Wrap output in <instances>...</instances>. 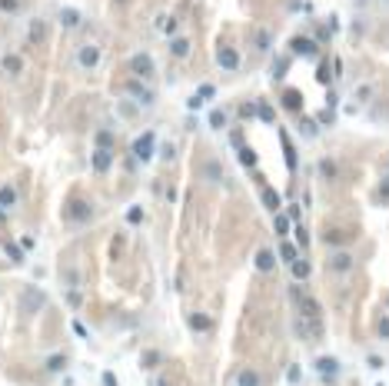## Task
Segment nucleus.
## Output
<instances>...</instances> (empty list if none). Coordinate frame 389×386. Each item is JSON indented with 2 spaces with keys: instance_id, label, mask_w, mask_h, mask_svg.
I'll return each mask as SVG.
<instances>
[{
  "instance_id": "obj_28",
  "label": "nucleus",
  "mask_w": 389,
  "mask_h": 386,
  "mask_svg": "<svg viewBox=\"0 0 389 386\" xmlns=\"http://www.w3.org/2000/svg\"><path fill=\"white\" fill-rule=\"evenodd\" d=\"M3 250H7V256H10V260H13L17 266H20L23 260H27V253H23V246H17V243H7Z\"/></svg>"
},
{
  "instance_id": "obj_31",
  "label": "nucleus",
  "mask_w": 389,
  "mask_h": 386,
  "mask_svg": "<svg viewBox=\"0 0 389 386\" xmlns=\"http://www.w3.org/2000/svg\"><path fill=\"white\" fill-rule=\"evenodd\" d=\"M286 380H289V386H300V380H303V366L300 363H293L286 370Z\"/></svg>"
},
{
  "instance_id": "obj_12",
  "label": "nucleus",
  "mask_w": 389,
  "mask_h": 386,
  "mask_svg": "<svg viewBox=\"0 0 389 386\" xmlns=\"http://www.w3.org/2000/svg\"><path fill=\"white\" fill-rule=\"evenodd\" d=\"M216 64H220L223 70H230V74H233V70H240V54H236L233 47H223L220 54H216Z\"/></svg>"
},
{
  "instance_id": "obj_1",
  "label": "nucleus",
  "mask_w": 389,
  "mask_h": 386,
  "mask_svg": "<svg viewBox=\"0 0 389 386\" xmlns=\"http://www.w3.org/2000/svg\"><path fill=\"white\" fill-rule=\"evenodd\" d=\"M93 220V203L83 197H70L67 203V223H73V227H83V223Z\"/></svg>"
},
{
  "instance_id": "obj_51",
  "label": "nucleus",
  "mask_w": 389,
  "mask_h": 386,
  "mask_svg": "<svg viewBox=\"0 0 389 386\" xmlns=\"http://www.w3.org/2000/svg\"><path fill=\"white\" fill-rule=\"evenodd\" d=\"M383 197H389V177L383 180Z\"/></svg>"
},
{
  "instance_id": "obj_15",
  "label": "nucleus",
  "mask_w": 389,
  "mask_h": 386,
  "mask_svg": "<svg viewBox=\"0 0 389 386\" xmlns=\"http://www.w3.org/2000/svg\"><path fill=\"white\" fill-rule=\"evenodd\" d=\"M67 363H70L67 353H50V356L44 360V370H47V373H64V370H67Z\"/></svg>"
},
{
  "instance_id": "obj_37",
  "label": "nucleus",
  "mask_w": 389,
  "mask_h": 386,
  "mask_svg": "<svg viewBox=\"0 0 389 386\" xmlns=\"http://www.w3.org/2000/svg\"><path fill=\"white\" fill-rule=\"evenodd\" d=\"M263 203H266L269 210H279V197H276V190H263Z\"/></svg>"
},
{
  "instance_id": "obj_20",
  "label": "nucleus",
  "mask_w": 389,
  "mask_h": 386,
  "mask_svg": "<svg viewBox=\"0 0 389 386\" xmlns=\"http://www.w3.org/2000/svg\"><path fill=\"white\" fill-rule=\"evenodd\" d=\"M170 54L180 57V60H187L190 57V37H173L170 40Z\"/></svg>"
},
{
  "instance_id": "obj_49",
  "label": "nucleus",
  "mask_w": 389,
  "mask_h": 386,
  "mask_svg": "<svg viewBox=\"0 0 389 386\" xmlns=\"http://www.w3.org/2000/svg\"><path fill=\"white\" fill-rule=\"evenodd\" d=\"M163 160H167V163L173 160V144H167V147H163Z\"/></svg>"
},
{
  "instance_id": "obj_33",
  "label": "nucleus",
  "mask_w": 389,
  "mask_h": 386,
  "mask_svg": "<svg viewBox=\"0 0 389 386\" xmlns=\"http://www.w3.org/2000/svg\"><path fill=\"white\" fill-rule=\"evenodd\" d=\"M127 223H130V227L143 223V207H130V210H127Z\"/></svg>"
},
{
  "instance_id": "obj_38",
  "label": "nucleus",
  "mask_w": 389,
  "mask_h": 386,
  "mask_svg": "<svg viewBox=\"0 0 389 386\" xmlns=\"http://www.w3.org/2000/svg\"><path fill=\"white\" fill-rule=\"evenodd\" d=\"M0 10L3 13H20V0H0Z\"/></svg>"
},
{
  "instance_id": "obj_22",
  "label": "nucleus",
  "mask_w": 389,
  "mask_h": 386,
  "mask_svg": "<svg viewBox=\"0 0 389 386\" xmlns=\"http://www.w3.org/2000/svg\"><path fill=\"white\" fill-rule=\"evenodd\" d=\"M236 386H263V376L256 373V370H243V373L236 376Z\"/></svg>"
},
{
  "instance_id": "obj_7",
  "label": "nucleus",
  "mask_w": 389,
  "mask_h": 386,
  "mask_svg": "<svg viewBox=\"0 0 389 386\" xmlns=\"http://www.w3.org/2000/svg\"><path fill=\"white\" fill-rule=\"evenodd\" d=\"M320 330H323L320 320H313V316H300V313H296V333H300L303 340H306V336H313V340H316V336H320Z\"/></svg>"
},
{
  "instance_id": "obj_42",
  "label": "nucleus",
  "mask_w": 389,
  "mask_h": 386,
  "mask_svg": "<svg viewBox=\"0 0 389 386\" xmlns=\"http://www.w3.org/2000/svg\"><path fill=\"white\" fill-rule=\"evenodd\" d=\"M100 383H103V386H120V383H117V376H113L110 370H103V373H100Z\"/></svg>"
},
{
  "instance_id": "obj_13",
  "label": "nucleus",
  "mask_w": 389,
  "mask_h": 386,
  "mask_svg": "<svg viewBox=\"0 0 389 386\" xmlns=\"http://www.w3.org/2000/svg\"><path fill=\"white\" fill-rule=\"evenodd\" d=\"M296 313H300V316H313V320H320V316H323L320 303H316L313 297H300V300H296Z\"/></svg>"
},
{
  "instance_id": "obj_27",
  "label": "nucleus",
  "mask_w": 389,
  "mask_h": 386,
  "mask_svg": "<svg viewBox=\"0 0 389 386\" xmlns=\"http://www.w3.org/2000/svg\"><path fill=\"white\" fill-rule=\"evenodd\" d=\"M60 23L73 30V27H80V13H77V10H70V7H64V10H60Z\"/></svg>"
},
{
  "instance_id": "obj_2",
  "label": "nucleus",
  "mask_w": 389,
  "mask_h": 386,
  "mask_svg": "<svg viewBox=\"0 0 389 386\" xmlns=\"http://www.w3.org/2000/svg\"><path fill=\"white\" fill-rule=\"evenodd\" d=\"M127 70H130L136 80H153L156 64H153V57L150 54H133L130 60H127Z\"/></svg>"
},
{
  "instance_id": "obj_29",
  "label": "nucleus",
  "mask_w": 389,
  "mask_h": 386,
  "mask_svg": "<svg viewBox=\"0 0 389 386\" xmlns=\"http://www.w3.org/2000/svg\"><path fill=\"white\" fill-rule=\"evenodd\" d=\"M300 133L310 140V137H316V133H320V127H316V120H306V117H300Z\"/></svg>"
},
{
  "instance_id": "obj_52",
  "label": "nucleus",
  "mask_w": 389,
  "mask_h": 386,
  "mask_svg": "<svg viewBox=\"0 0 389 386\" xmlns=\"http://www.w3.org/2000/svg\"><path fill=\"white\" fill-rule=\"evenodd\" d=\"M386 307H389V300H386Z\"/></svg>"
},
{
  "instance_id": "obj_50",
  "label": "nucleus",
  "mask_w": 389,
  "mask_h": 386,
  "mask_svg": "<svg viewBox=\"0 0 389 386\" xmlns=\"http://www.w3.org/2000/svg\"><path fill=\"white\" fill-rule=\"evenodd\" d=\"M170 380H163V376H156V380H150V386H167Z\"/></svg>"
},
{
  "instance_id": "obj_5",
  "label": "nucleus",
  "mask_w": 389,
  "mask_h": 386,
  "mask_svg": "<svg viewBox=\"0 0 389 386\" xmlns=\"http://www.w3.org/2000/svg\"><path fill=\"white\" fill-rule=\"evenodd\" d=\"M326 266H329L336 276H346V273H353L356 260H353V253H349V250H333V253H329V260H326Z\"/></svg>"
},
{
  "instance_id": "obj_10",
  "label": "nucleus",
  "mask_w": 389,
  "mask_h": 386,
  "mask_svg": "<svg viewBox=\"0 0 389 386\" xmlns=\"http://www.w3.org/2000/svg\"><path fill=\"white\" fill-rule=\"evenodd\" d=\"M90 163H93V170H97V173H107V170L113 166V150L97 147V150H93V156H90Z\"/></svg>"
},
{
  "instance_id": "obj_4",
  "label": "nucleus",
  "mask_w": 389,
  "mask_h": 386,
  "mask_svg": "<svg viewBox=\"0 0 389 386\" xmlns=\"http://www.w3.org/2000/svg\"><path fill=\"white\" fill-rule=\"evenodd\" d=\"M100 60H103V50L97 44H83V47H77V54H73V64H77L80 70H93Z\"/></svg>"
},
{
  "instance_id": "obj_41",
  "label": "nucleus",
  "mask_w": 389,
  "mask_h": 386,
  "mask_svg": "<svg viewBox=\"0 0 389 386\" xmlns=\"http://www.w3.org/2000/svg\"><path fill=\"white\" fill-rule=\"evenodd\" d=\"M376 336H379V340H389V316H386V320H379V326H376Z\"/></svg>"
},
{
  "instance_id": "obj_39",
  "label": "nucleus",
  "mask_w": 389,
  "mask_h": 386,
  "mask_svg": "<svg viewBox=\"0 0 389 386\" xmlns=\"http://www.w3.org/2000/svg\"><path fill=\"white\" fill-rule=\"evenodd\" d=\"M67 303H70V309H80V290L77 287L67 290Z\"/></svg>"
},
{
  "instance_id": "obj_36",
  "label": "nucleus",
  "mask_w": 389,
  "mask_h": 386,
  "mask_svg": "<svg viewBox=\"0 0 389 386\" xmlns=\"http://www.w3.org/2000/svg\"><path fill=\"white\" fill-rule=\"evenodd\" d=\"M44 27H47L44 20H34V23H30V40H34V44H37V40H44Z\"/></svg>"
},
{
  "instance_id": "obj_17",
  "label": "nucleus",
  "mask_w": 389,
  "mask_h": 386,
  "mask_svg": "<svg viewBox=\"0 0 389 386\" xmlns=\"http://www.w3.org/2000/svg\"><path fill=\"white\" fill-rule=\"evenodd\" d=\"M187 323H190V330H196V333H210L213 330V316H206V313H190Z\"/></svg>"
},
{
  "instance_id": "obj_24",
  "label": "nucleus",
  "mask_w": 389,
  "mask_h": 386,
  "mask_svg": "<svg viewBox=\"0 0 389 386\" xmlns=\"http://www.w3.org/2000/svg\"><path fill=\"white\" fill-rule=\"evenodd\" d=\"M160 363H163V356L156 353V350H146V353L140 356V370H156Z\"/></svg>"
},
{
  "instance_id": "obj_11",
  "label": "nucleus",
  "mask_w": 389,
  "mask_h": 386,
  "mask_svg": "<svg viewBox=\"0 0 389 386\" xmlns=\"http://www.w3.org/2000/svg\"><path fill=\"white\" fill-rule=\"evenodd\" d=\"M289 273H293L296 283H306V280L313 276V263H310V260H303V256H296V260L289 263Z\"/></svg>"
},
{
  "instance_id": "obj_40",
  "label": "nucleus",
  "mask_w": 389,
  "mask_h": 386,
  "mask_svg": "<svg viewBox=\"0 0 389 386\" xmlns=\"http://www.w3.org/2000/svg\"><path fill=\"white\" fill-rule=\"evenodd\" d=\"M213 93H216V87H213V83H203V87L196 90V97H200V100H213Z\"/></svg>"
},
{
  "instance_id": "obj_44",
  "label": "nucleus",
  "mask_w": 389,
  "mask_h": 386,
  "mask_svg": "<svg viewBox=\"0 0 389 386\" xmlns=\"http://www.w3.org/2000/svg\"><path fill=\"white\" fill-rule=\"evenodd\" d=\"M286 107L289 110H300V93H286Z\"/></svg>"
},
{
  "instance_id": "obj_32",
  "label": "nucleus",
  "mask_w": 389,
  "mask_h": 386,
  "mask_svg": "<svg viewBox=\"0 0 389 386\" xmlns=\"http://www.w3.org/2000/svg\"><path fill=\"white\" fill-rule=\"evenodd\" d=\"M210 127L213 130H223V127H226V113L223 110H210Z\"/></svg>"
},
{
  "instance_id": "obj_45",
  "label": "nucleus",
  "mask_w": 389,
  "mask_h": 386,
  "mask_svg": "<svg viewBox=\"0 0 389 386\" xmlns=\"http://www.w3.org/2000/svg\"><path fill=\"white\" fill-rule=\"evenodd\" d=\"M256 47H259V50H269V33H266V30L256 37Z\"/></svg>"
},
{
  "instance_id": "obj_35",
  "label": "nucleus",
  "mask_w": 389,
  "mask_h": 386,
  "mask_svg": "<svg viewBox=\"0 0 389 386\" xmlns=\"http://www.w3.org/2000/svg\"><path fill=\"white\" fill-rule=\"evenodd\" d=\"M240 163L243 166H256V154L250 150V147H240Z\"/></svg>"
},
{
  "instance_id": "obj_9",
  "label": "nucleus",
  "mask_w": 389,
  "mask_h": 386,
  "mask_svg": "<svg viewBox=\"0 0 389 386\" xmlns=\"http://www.w3.org/2000/svg\"><path fill=\"white\" fill-rule=\"evenodd\" d=\"M253 266H256V270H259L263 276H269L273 270H276V256H273V250H256Z\"/></svg>"
},
{
  "instance_id": "obj_8",
  "label": "nucleus",
  "mask_w": 389,
  "mask_h": 386,
  "mask_svg": "<svg viewBox=\"0 0 389 386\" xmlns=\"http://www.w3.org/2000/svg\"><path fill=\"white\" fill-rule=\"evenodd\" d=\"M123 90H127V93H130V97H133L140 107H150V103H153V93H150V90H146L140 80H130V83H127Z\"/></svg>"
},
{
  "instance_id": "obj_19",
  "label": "nucleus",
  "mask_w": 389,
  "mask_h": 386,
  "mask_svg": "<svg viewBox=\"0 0 389 386\" xmlns=\"http://www.w3.org/2000/svg\"><path fill=\"white\" fill-rule=\"evenodd\" d=\"M276 253H279V260L289 266L293 260H296V256H300V246H296V243H289L286 236H283V243H279V250H276Z\"/></svg>"
},
{
  "instance_id": "obj_16",
  "label": "nucleus",
  "mask_w": 389,
  "mask_h": 386,
  "mask_svg": "<svg viewBox=\"0 0 389 386\" xmlns=\"http://www.w3.org/2000/svg\"><path fill=\"white\" fill-rule=\"evenodd\" d=\"M289 50H293V54H300V57H316V54H320V47L313 44V40H306V37H296V40L289 44Z\"/></svg>"
},
{
  "instance_id": "obj_25",
  "label": "nucleus",
  "mask_w": 389,
  "mask_h": 386,
  "mask_svg": "<svg viewBox=\"0 0 389 386\" xmlns=\"http://www.w3.org/2000/svg\"><path fill=\"white\" fill-rule=\"evenodd\" d=\"M0 207H3V210L17 207V190H13V187H0Z\"/></svg>"
},
{
  "instance_id": "obj_18",
  "label": "nucleus",
  "mask_w": 389,
  "mask_h": 386,
  "mask_svg": "<svg viewBox=\"0 0 389 386\" xmlns=\"http://www.w3.org/2000/svg\"><path fill=\"white\" fill-rule=\"evenodd\" d=\"M0 70H3V74H7V77H17V74H20L23 70V60L17 54H7L3 57V60H0Z\"/></svg>"
},
{
  "instance_id": "obj_30",
  "label": "nucleus",
  "mask_w": 389,
  "mask_h": 386,
  "mask_svg": "<svg viewBox=\"0 0 389 386\" xmlns=\"http://www.w3.org/2000/svg\"><path fill=\"white\" fill-rule=\"evenodd\" d=\"M256 113H259V120H263V123H273V120H276V117H273V107H269V103H263V100L256 103Z\"/></svg>"
},
{
  "instance_id": "obj_47",
  "label": "nucleus",
  "mask_w": 389,
  "mask_h": 386,
  "mask_svg": "<svg viewBox=\"0 0 389 386\" xmlns=\"http://www.w3.org/2000/svg\"><path fill=\"white\" fill-rule=\"evenodd\" d=\"M320 170H323V177H333V163H329V160H323Z\"/></svg>"
},
{
  "instance_id": "obj_14",
  "label": "nucleus",
  "mask_w": 389,
  "mask_h": 386,
  "mask_svg": "<svg viewBox=\"0 0 389 386\" xmlns=\"http://www.w3.org/2000/svg\"><path fill=\"white\" fill-rule=\"evenodd\" d=\"M313 370L320 376H339V360H336V356H320V360L313 363Z\"/></svg>"
},
{
  "instance_id": "obj_21",
  "label": "nucleus",
  "mask_w": 389,
  "mask_h": 386,
  "mask_svg": "<svg viewBox=\"0 0 389 386\" xmlns=\"http://www.w3.org/2000/svg\"><path fill=\"white\" fill-rule=\"evenodd\" d=\"M279 140H283V154H286V166H289V173H296V150H293V144H289L286 130L279 133Z\"/></svg>"
},
{
  "instance_id": "obj_34",
  "label": "nucleus",
  "mask_w": 389,
  "mask_h": 386,
  "mask_svg": "<svg viewBox=\"0 0 389 386\" xmlns=\"http://www.w3.org/2000/svg\"><path fill=\"white\" fill-rule=\"evenodd\" d=\"M97 147H103V150H113V133H110V130H100V133H97Z\"/></svg>"
},
{
  "instance_id": "obj_43",
  "label": "nucleus",
  "mask_w": 389,
  "mask_h": 386,
  "mask_svg": "<svg viewBox=\"0 0 389 386\" xmlns=\"http://www.w3.org/2000/svg\"><path fill=\"white\" fill-rule=\"evenodd\" d=\"M73 333H77L80 340H87V336H90V330H87V326H83L80 320H73Z\"/></svg>"
},
{
  "instance_id": "obj_26",
  "label": "nucleus",
  "mask_w": 389,
  "mask_h": 386,
  "mask_svg": "<svg viewBox=\"0 0 389 386\" xmlns=\"http://www.w3.org/2000/svg\"><path fill=\"white\" fill-rule=\"evenodd\" d=\"M203 180H210V183H220V180H223V173H220V163H216V160H210V163L203 166Z\"/></svg>"
},
{
  "instance_id": "obj_48",
  "label": "nucleus",
  "mask_w": 389,
  "mask_h": 386,
  "mask_svg": "<svg viewBox=\"0 0 389 386\" xmlns=\"http://www.w3.org/2000/svg\"><path fill=\"white\" fill-rule=\"evenodd\" d=\"M356 97H359V100H369V97H373V90H369V87H359V93H356Z\"/></svg>"
},
{
  "instance_id": "obj_46",
  "label": "nucleus",
  "mask_w": 389,
  "mask_h": 386,
  "mask_svg": "<svg viewBox=\"0 0 389 386\" xmlns=\"http://www.w3.org/2000/svg\"><path fill=\"white\" fill-rule=\"evenodd\" d=\"M296 240H300V246H306V243H310V233L303 230V227H296Z\"/></svg>"
},
{
  "instance_id": "obj_6",
  "label": "nucleus",
  "mask_w": 389,
  "mask_h": 386,
  "mask_svg": "<svg viewBox=\"0 0 389 386\" xmlns=\"http://www.w3.org/2000/svg\"><path fill=\"white\" fill-rule=\"evenodd\" d=\"M20 300H23V313H37V309H44V303H47V297L34 287H23Z\"/></svg>"
},
{
  "instance_id": "obj_23",
  "label": "nucleus",
  "mask_w": 389,
  "mask_h": 386,
  "mask_svg": "<svg viewBox=\"0 0 389 386\" xmlns=\"http://www.w3.org/2000/svg\"><path fill=\"white\" fill-rule=\"evenodd\" d=\"M273 230H276V236L283 240V236H286V233L293 230V220H289L286 213H276V220H273Z\"/></svg>"
},
{
  "instance_id": "obj_3",
  "label": "nucleus",
  "mask_w": 389,
  "mask_h": 386,
  "mask_svg": "<svg viewBox=\"0 0 389 386\" xmlns=\"http://www.w3.org/2000/svg\"><path fill=\"white\" fill-rule=\"evenodd\" d=\"M153 154H156V133H153V130L140 133V137L133 140V160L150 163V160H153Z\"/></svg>"
}]
</instances>
